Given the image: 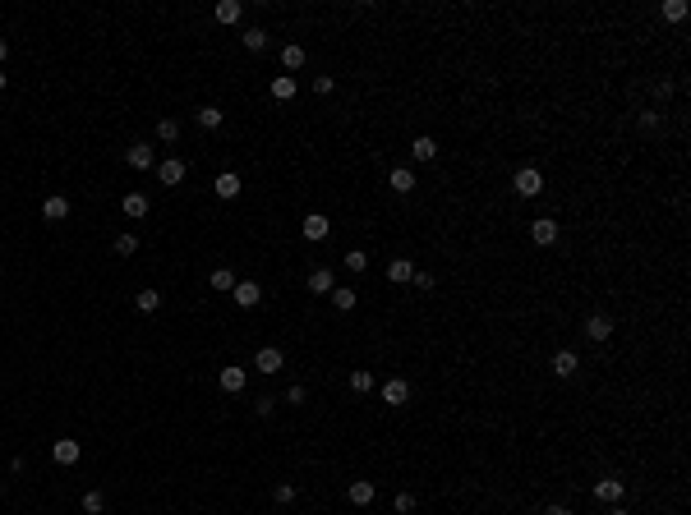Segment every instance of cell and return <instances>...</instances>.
Masks as SVG:
<instances>
[{
	"label": "cell",
	"mask_w": 691,
	"mask_h": 515,
	"mask_svg": "<svg viewBox=\"0 0 691 515\" xmlns=\"http://www.w3.org/2000/svg\"><path fill=\"white\" fill-rule=\"evenodd\" d=\"M512 184H516V194H521V198H539V194H544V175H539L535 166H521Z\"/></svg>",
	"instance_id": "obj_1"
},
{
	"label": "cell",
	"mask_w": 691,
	"mask_h": 515,
	"mask_svg": "<svg viewBox=\"0 0 691 515\" xmlns=\"http://www.w3.org/2000/svg\"><path fill=\"white\" fill-rule=\"evenodd\" d=\"M595 497H599V501H608V506H617V501L627 497V483L608 474V479H599V483H595Z\"/></svg>",
	"instance_id": "obj_2"
},
{
	"label": "cell",
	"mask_w": 691,
	"mask_h": 515,
	"mask_svg": "<svg viewBox=\"0 0 691 515\" xmlns=\"http://www.w3.org/2000/svg\"><path fill=\"white\" fill-rule=\"evenodd\" d=\"M281 364H286V354L276 345H263L259 354H254V368H259V373H281Z\"/></svg>",
	"instance_id": "obj_3"
},
{
	"label": "cell",
	"mask_w": 691,
	"mask_h": 515,
	"mask_svg": "<svg viewBox=\"0 0 691 515\" xmlns=\"http://www.w3.org/2000/svg\"><path fill=\"white\" fill-rule=\"evenodd\" d=\"M530 240H535L539 249H549V244H558V221H553V216H539L535 226H530Z\"/></svg>",
	"instance_id": "obj_4"
},
{
	"label": "cell",
	"mask_w": 691,
	"mask_h": 515,
	"mask_svg": "<svg viewBox=\"0 0 691 515\" xmlns=\"http://www.w3.org/2000/svg\"><path fill=\"white\" fill-rule=\"evenodd\" d=\"M124 161L134 170H153V161H157V152L148 148V143H129V152H124Z\"/></svg>",
	"instance_id": "obj_5"
},
{
	"label": "cell",
	"mask_w": 691,
	"mask_h": 515,
	"mask_svg": "<svg viewBox=\"0 0 691 515\" xmlns=\"http://www.w3.org/2000/svg\"><path fill=\"white\" fill-rule=\"evenodd\" d=\"M230 299L240 304V308H254V304L263 299V290H259V281H235V290H230Z\"/></svg>",
	"instance_id": "obj_6"
},
{
	"label": "cell",
	"mask_w": 691,
	"mask_h": 515,
	"mask_svg": "<svg viewBox=\"0 0 691 515\" xmlns=\"http://www.w3.org/2000/svg\"><path fill=\"white\" fill-rule=\"evenodd\" d=\"M51 455H56V465H78V455H83V446H78L74 437H61L56 446H51Z\"/></svg>",
	"instance_id": "obj_7"
},
{
	"label": "cell",
	"mask_w": 691,
	"mask_h": 515,
	"mask_svg": "<svg viewBox=\"0 0 691 515\" xmlns=\"http://www.w3.org/2000/svg\"><path fill=\"white\" fill-rule=\"evenodd\" d=\"M327 230H332V221H327L322 212H309V216H305V240L318 244V240H327Z\"/></svg>",
	"instance_id": "obj_8"
},
{
	"label": "cell",
	"mask_w": 691,
	"mask_h": 515,
	"mask_svg": "<svg viewBox=\"0 0 691 515\" xmlns=\"http://www.w3.org/2000/svg\"><path fill=\"white\" fill-rule=\"evenodd\" d=\"M240 14H245V5H240V0H221V5L212 10V19L221 23V28H230V23H240Z\"/></svg>",
	"instance_id": "obj_9"
},
{
	"label": "cell",
	"mask_w": 691,
	"mask_h": 515,
	"mask_svg": "<svg viewBox=\"0 0 691 515\" xmlns=\"http://www.w3.org/2000/svg\"><path fill=\"white\" fill-rule=\"evenodd\" d=\"M245 382H249L245 368H221V391H226V396H240V391H245Z\"/></svg>",
	"instance_id": "obj_10"
},
{
	"label": "cell",
	"mask_w": 691,
	"mask_h": 515,
	"mask_svg": "<svg viewBox=\"0 0 691 515\" xmlns=\"http://www.w3.org/2000/svg\"><path fill=\"white\" fill-rule=\"evenodd\" d=\"M585 336H590V341H608V336H613V322L604 318V313H590V318H585Z\"/></svg>",
	"instance_id": "obj_11"
},
{
	"label": "cell",
	"mask_w": 691,
	"mask_h": 515,
	"mask_svg": "<svg viewBox=\"0 0 691 515\" xmlns=\"http://www.w3.org/2000/svg\"><path fill=\"white\" fill-rule=\"evenodd\" d=\"M212 189H217V198H235L245 184H240V175H235V170H221V175L212 180Z\"/></svg>",
	"instance_id": "obj_12"
},
{
	"label": "cell",
	"mask_w": 691,
	"mask_h": 515,
	"mask_svg": "<svg viewBox=\"0 0 691 515\" xmlns=\"http://www.w3.org/2000/svg\"><path fill=\"white\" fill-rule=\"evenodd\" d=\"M383 400H387V405H406V400H410V382H406V378H392V382L383 387Z\"/></svg>",
	"instance_id": "obj_13"
},
{
	"label": "cell",
	"mask_w": 691,
	"mask_h": 515,
	"mask_svg": "<svg viewBox=\"0 0 691 515\" xmlns=\"http://www.w3.org/2000/svg\"><path fill=\"white\" fill-rule=\"evenodd\" d=\"M576 368H581V359H576L571 350H558V354H553V378H571Z\"/></svg>",
	"instance_id": "obj_14"
},
{
	"label": "cell",
	"mask_w": 691,
	"mask_h": 515,
	"mask_svg": "<svg viewBox=\"0 0 691 515\" xmlns=\"http://www.w3.org/2000/svg\"><path fill=\"white\" fill-rule=\"evenodd\" d=\"M410 157H415V161H433V157H438V138L419 134V138L410 143Z\"/></svg>",
	"instance_id": "obj_15"
},
{
	"label": "cell",
	"mask_w": 691,
	"mask_h": 515,
	"mask_svg": "<svg viewBox=\"0 0 691 515\" xmlns=\"http://www.w3.org/2000/svg\"><path fill=\"white\" fill-rule=\"evenodd\" d=\"M42 216H46V221H65V216H69V198L51 194V198L42 203Z\"/></svg>",
	"instance_id": "obj_16"
},
{
	"label": "cell",
	"mask_w": 691,
	"mask_h": 515,
	"mask_svg": "<svg viewBox=\"0 0 691 515\" xmlns=\"http://www.w3.org/2000/svg\"><path fill=\"white\" fill-rule=\"evenodd\" d=\"M309 290H314V295H332V290H337V281H332V272H327V267H314V272H309Z\"/></svg>",
	"instance_id": "obj_17"
},
{
	"label": "cell",
	"mask_w": 691,
	"mask_h": 515,
	"mask_svg": "<svg viewBox=\"0 0 691 515\" xmlns=\"http://www.w3.org/2000/svg\"><path fill=\"white\" fill-rule=\"evenodd\" d=\"M410 276H415L410 258H392V262H387V281H397V286H406Z\"/></svg>",
	"instance_id": "obj_18"
},
{
	"label": "cell",
	"mask_w": 691,
	"mask_h": 515,
	"mask_svg": "<svg viewBox=\"0 0 691 515\" xmlns=\"http://www.w3.org/2000/svg\"><path fill=\"white\" fill-rule=\"evenodd\" d=\"M157 175H162V184H180L184 180V161H180V157H171V161L157 166Z\"/></svg>",
	"instance_id": "obj_19"
},
{
	"label": "cell",
	"mask_w": 691,
	"mask_h": 515,
	"mask_svg": "<svg viewBox=\"0 0 691 515\" xmlns=\"http://www.w3.org/2000/svg\"><path fill=\"white\" fill-rule=\"evenodd\" d=\"M373 492H378V488L369 483V479H355V483H351V492H346V497H351L355 506H369V501H373Z\"/></svg>",
	"instance_id": "obj_20"
},
{
	"label": "cell",
	"mask_w": 691,
	"mask_h": 515,
	"mask_svg": "<svg viewBox=\"0 0 691 515\" xmlns=\"http://www.w3.org/2000/svg\"><path fill=\"white\" fill-rule=\"evenodd\" d=\"M387 184H392V189H397V194H410V189H415V170L397 166V170H392V175H387Z\"/></svg>",
	"instance_id": "obj_21"
},
{
	"label": "cell",
	"mask_w": 691,
	"mask_h": 515,
	"mask_svg": "<svg viewBox=\"0 0 691 515\" xmlns=\"http://www.w3.org/2000/svg\"><path fill=\"white\" fill-rule=\"evenodd\" d=\"M332 304H337L341 313H351L355 304H360V290H351V286H337V290H332Z\"/></svg>",
	"instance_id": "obj_22"
},
{
	"label": "cell",
	"mask_w": 691,
	"mask_h": 515,
	"mask_svg": "<svg viewBox=\"0 0 691 515\" xmlns=\"http://www.w3.org/2000/svg\"><path fill=\"white\" fill-rule=\"evenodd\" d=\"M134 308H138V313H157V308H162V295H157V290H138Z\"/></svg>",
	"instance_id": "obj_23"
},
{
	"label": "cell",
	"mask_w": 691,
	"mask_h": 515,
	"mask_svg": "<svg viewBox=\"0 0 691 515\" xmlns=\"http://www.w3.org/2000/svg\"><path fill=\"white\" fill-rule=\"evenodd\" d=\"M272 97H276V102H291V97H295V78L291 74H276L272 78Z\"/></svg>",
	"instance_id": "obj_24"
},
{
	"label": "cell",
	"mask_w": 691,
	"mask_h": 515,
	"mask_svg": "<svg viewBox=\"0 0 691 515\" xmlns=\"http://www.w3.org/2000/svg\"><path fill=\"white\" fill-rule=\"evenodd\" d=\"M208 281H212V290H221V295H230V290H235V272H230V267H217Z\"/></svg>",
	"instance_id": "obj_25"
},
{
	"label": "cell",
	"mask_w": 691,
	"mask_h": 515,
	"mask_svg": "<svg viewBox=\"0 0 691 515\" xmlns=\"http://www.w3.org/2000/svg\"><path fill=\"white\" fill-rule=\"evenodd\" d=\"M124 216H134V221H138V216H148V198H143V194H124Z\"/></svg>",
	"instance_id": "obj_26"
},
{
	"label": "cell",
	"mask_w": 691,
	"mask_h": 515,
	"mask_svg": "<svg viewBox=\"0 0 691 515\" xmlns=\"http://www.w3.org/2000/svg\"><path fill=\"white\" fill-rule=\"evenodd\" d=\"M194 120H199L203 129H221V111H217V106H199V111H194Z\"/></svg>",
	"instance_id": "obj_27"
},
{
	"label": "cell",
	"mask_w": 691,
	"mask_h": 515,
	"mask_svg": "<svg viewBox=\"0 0 691 515\" xmlns=\"http://www.w3.org/2000/svg\"><path fill=\"white\" fill-rule=\"evenodd\" d=\"M351 391H360V396L373 391V373H369V368H355L351 373Z\"/></svg>",
	"instance_id": "obj_28"
},
{
	"label": "cell",
	"mask_w": 691,
	"mask_h": 515,
	"mask_svg": "<svg viewBox=\"0 0 691 515\" xmlns=\"http://www.w3.org/2000/svg\"><path fill=\"white\" fill-rule=\"evenodd\" d=\"M663 19H668V23H682V19H687V0H663Z\"/></svg>",
	"instance_id": "obj_29"
},
{
	"label": "cell",
	"mask_w": 691,
	"mask_h": 515,
	"mask_svg": "<svg viewBox=\"0 0 691 515\" xmlns=\"http://www.w3.org/2000/svg\"><path fill=\"white\" fill-rule=\"evenodd\" d=\"M240 42H245V51H263V46H267V32H263V28H245Z\"/></svg>",
	"instance_id": "obj_30"
},
{
	"label": "cell",
	"mask_w": 691,
	"mask_h": 515,
	"mask_svg": "<svg viewBox=\"0 0 691 515\" xmlns=\"http://www.w3.org/2000/svg\"><path fill=\"white\" fill-rule=\"evenodd\" d=\"M281 65H286V69H300V65H305V46H286V51H281Z\"/></svg>",
	"instance_id": "obj_31"
},
{
	"label": "cell",
	"mask_w": 691,
	"mask_h": 515,
	"mask_svg": "<svg viewBox=\"0 0 691 515\" xmlns=\"http://www.w3.org/2000/svg\"><path fill=\"white\" fill-rule=\"evenodd\" d=\"M83 511H88V515H102V511H107V497H102L97 488H92V492H83Z\"/></svg>",
	"instance_id": "obj_32"
},
{
	"label": "cell",
	"mask_w": 691,
	"mask_h": 515,
	"mask_svg": "<svg viewBox=\"0 0 691 515\" xmlns=\"http://www.w3.org/2000/svg\"><path fill=\"white\" fill-rule=\"evenodd\" d=\"M157 138H162V143H180V124L162 120V124H157Z\"/></svg>",
	"instance_id": "obj_33"
},
{
	"label": "cell",
	"mask_w": 691,
	"mask_h": 515,
	"mask_svg": "<svg viewBox=\"0 0 691 515\" xmlns=\"http://www.w3.org/2000/svg\"><path fill=\"white\" fill-rule=\"evenodd\" d=\"M364 267H369V253L364 249H351L346 253V272H364Z\"/></svg>",
	"instance_id": "obj_34"
},
{
	"label": "cell",
	"mask_w": 691,
	"mask_h": 515,
	"mask_svg": "<svg viewBox=\"0 0 691 515\" xmlns=\"http://www.w3.org/2000/svg\"><path fill=\"white\" fill-rule=\"evenodd\" d=\"M111 249H116V258H129V253L138 249V240H134V235H116V244H111Z\"/></svg>",
	"instance_id": "obj_35"
},
{
	"label": "cell",
	"mask_w": 691,
	"mask_h": 515,
	"mask_svg": "<svg viewBox=\"0 0 691 515\" xmlns=\"http://www.w3.org/2000/svg\"><path fill=\"white\" fill-rule=\"evenodd\" d=\"M392 511H397V515H410V511H415V497H410V492H397V497H392Z\"/></svg>",
	"instance_id": "obj_36"
},
{
	"label": "cell",
	"mask_w": 691,
	"mask_h": 515,
	"mask_svg": "<svg viewBox=\"0 0 691 515\" xmlns=\"http://www.w3.org/2000/svg\"><path fill=\"white\" fill-rule=\"evenodd\" d=\"M272 497L281 501V506H291V501H295V483H276V492H272Z\"/></svg>",
	"instance_id": "obj_37"
},
{
	"label": "cell",
	"mask_w": 691,
	"mask_h": 515,
	"mask_svg": "<svg viewBox=\"0 0 691 515\" xmlns=\"http://www.w3.org/2000/svg\"><path fill=\"white\" fill-rule=\"evenodd\" d=\"M286 400H291V405H305V400H309V391H305V387H300V382H295L291 391H286Z\"/></svg>",
	"instance_id": "obj_38"
},
{
	"label": "cell",
	"mask_w": 691,
	"mask_h": 515,
	"mask_svg": "<svg viewBox=\"0 0 691 515\" xmlns=\"http://www.w3.org/2000/svg\"><path fill=\"white\" fill-rule=\"evenodd\" d=\"M314 92H318V97H327V92H332V74H318V78H314Z\"/></svg>",
	"instance_id": "obj_39"
},
{
	"label": "cell",
	"mask_w": 691,
	"mask_h": 515,
	"mask_svg": "<svg viewBox=\"0 0 691 515\" xmlns=\"http://www.w3.org/2000/svg\"><path fill=\"white\" fill-rule=\"evenodd\" d=\"M641 129H659V111H645V115H641Z\"/></svg>",
	"instance_id": "obj_40"
},
{
	"label": "cell",
	"mask_w": 691,
	"mask_h": 515,
	"mask_svg": "<svg viewBox=\"0 0 691 515\" xmlns=\"http://www.w3.org/2000/svg\"><path fill=\"white\" fill-rule=\"evenodd\" d=\"M410 281H415V286H419V290H433V276H429V272H415Z\"/></svg>",
	"instance_id": "obj_41"
},
{
	"label": "cell",
	"mask_w": 691,
	"mask_h": 515,
	"mask_svg": "<svg viewBox=\"0 0 691 515\" xmlns=\"http://www.w3.org/2000/svg\"><path fill=\"white\" fill-rule=\"evenodd\" d=\"M549 515H571V506H549Z\"/></svg>",
	"instance_id": "obj_42"
},
{
	"label": "cell",
	"mask_w": 691,
	"mask_h": 515,
	"mask_svg": "<svg viewBox=\"0 0 691 515\" xmlns=\"http://www.w3.org/2000/svg\"><path fill=\"white\" fill-rule=\"evenodd\" d=\"M5 56H10V42H5V37H0V65H5Z\"/></svg>",
	"instance_id": "obj_43"
},
{
	"label": "cell",
	"mask_w": 691,
	"mask_h": 515,
	"mask_svg": "<svg viewBox=\"0 0 691 515\" xmlns=\"http://www.w3.org/2000/svg\"><path fill=\"white\" fill-rule=\"evenodd\" d=\"M608 515H627V506H613V511H608Z\"/></svg>",
	"instance_id": "obj_44"
},
{
	"label": "cell",
	"mask_w": 691,
	"mask_h": 515,
	"mask_svg": "<svg viewBox=\"0 0 691 515\" xmlns=\"http://www.w3.org/2000/svg\"><path fill=\"white\" fill-rule=\"evenodd\" d=\"M5 83H10V74H0V92H5Z\"/></svg>",
	"instance_id": "obj_45"
}]
</instances>
